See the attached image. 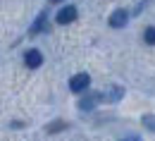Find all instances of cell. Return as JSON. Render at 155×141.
<instances>
[{
    "label": "cell",
    "mask_w": 155,
    "mask_h": 141,
    "mask_svg": "<svg viewBox=\"0 0 155 141\" xmlns=\"http://www.w3.org/2000/svg\"><path fill=\"white\" fill-rule=\"evenodd\" d=\"M88 84H91V77H88L86 72H81V74H74V77L69 79V89H72L74 93H81V91L88 89Z\"/></svg>",
    "instance_id": "obj_1"
},
{
    "label": "cell",
    "mask_w": 155,
    "mask_h": 141,
    "mask_svg": "<svg viewBox=\"0 0 155 141\" xmlns=\"http://www.w3.org/2000/svg\"><path fill=\"white\" fill-rule=\"evenodd\" d=\"M77 19V7L74 5H67L58 12V24H69V22Z\"/></svg>",
    "instance_id": "obj_2"
},
{
    "label": "cell",
    "mask_w": 155,
    "mask_h": 141,
    "mask_svg": "<svg viewBox=\"0 0 155 141\" xmlns=\"http://www.w3.org/2000/svg\"><path fill=\"white\" fill-rule=\"evenodd\" d=\"M127 22H129V15H127V10H115V12L110 15V26H112V29H122Z\"/></svg>",
    "instance_id": "obj_3"
},
{
    "label": "cell",
    "mask_w": 155,
    "mask_h": 141,
    "mask_svg": "<svg viewBox=\"0 0 155 141\" xmlns=\"http://www.w3.org/2000/svg\"><path fill=\"white\" fill-rule=\"evenodd\" d=\"M124 96V89L122 86H110L105 93H100V101H107V103H117L119 98Z\"/></svg>",
    "instance_id": "obj_4"
},
{
    "label": "cell",
    "mask_w": 155,
    "mask_h": 141,
    "mask_svg": "<svg viewBox=\"0 0 155 141\" xmlns=\"http://www.w3.org/2000/svg\"><path fill=\"white\" fill-rule=\"evenodd\" d=\"M24 62H26V67H29V69H36V67H41V62H43L41 50H29V53L24 55Z\"/></svg>",
    "instance_id": "obj_5"
},
{
    "label": "cell",
    "mask_w": 155,
    "mask_h": 141,
    "mask_svg": "<svg viewBox=\"0 0 155 141\" xmlns=\"http://www.w3.org/2000/svg\"><path fill=\"white\" fill-rule=\"evenodd\" d=\"M45 26H48V15L41 12L38 19L34 22V26H31V34H41V31H45Z\"/></svg>",
    "instance_id": "obj_6"
},
{
    "label": "cell",
    "mask_w": 155,
    "mask_h": 141,
    "mask_svg": "<svg viewBox=\"0 0 155 141\" xmlns=\"http://www.w3.org/2000/svg\"><path fill=\"white\" fill-rule=\"evenodd\" d=\"M100 101V93H93V96H88V98H81L79 101V108L81 110H93V105Z\"/></svg>",
    "instance_id": "obj_7"
},
{
    "label": "cell",
    "mask_w": 155,
    "mask_h": 141,
    "mask_svg": "<svg viewBox=\"0 0 155 141\" xmlns=\"http://www.w3.org/2000/svg\"><path fill=\"white\" fill-rule=\"evenodd\" d=\"M143 39H146V43H148V45H155V26H148V29H146Z\"/></svg>",
    "instance_id": "obj_8"
},
{
    "label": "cell",
    "mask_w": 155,
    "mask_h": 141,
    "mask_svg": "<svg viewBox=\"0 0 155 141\" xmlns=\"http://www.w3.org/2000/svg\"><path fill=\"white\" fill-rule=\"evenodd\" d=\"M143 127L146 129H150V132H155V115H143Z\"/></svg>",
    "instance_id": "obj_9"
},
{
    "label": "cell",
    "mask_w": 155,
    "mask_h": 141,
    "mask_svg": "<svg viewBox=\"0 0 155 141\" xmlns=\"http://www.w3.org/2000/svg\"><path fill=\"white\" fill-rule=\"evenodd\" d=\"M60 129H64V122H55V124L48 127V132H60Z\"/></svg>",
    "instance_id": "obj_10"
},
{
    "label": "cell",
    "mask_w": 155,
    "mask_h": 141,
    "mask_svg": "<svg viewBox=\"0 0 155 141\" xmlns=\"http://www.w3.org/2000/svg\"><path fill=\"white\" fill-rule=\"evenodd\" d=\"M122 141H141V139H138V136H124Z\"/></svg>",
    "instance_id": "obj_11"
},
{
    "label": "cell",
    "mask_w": 155,
    "mask_h": 141,
    "mask_svg": "<svg viewBox=\"0 0 155 141\" xmlns=\"http://www.w3.org/2000/svg\"><path fill=\"white\" fill-rule=\"evenodd\" d=\"M50 2H62V0H50Z\"/></svg>",
    "instance_id": "obj_12"
}]
</instances>
